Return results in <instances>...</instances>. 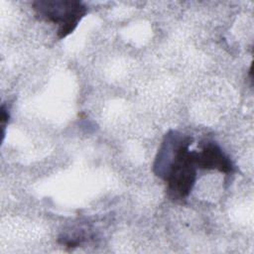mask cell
Instances as JSON below:
<instances>
[{
  "mask_svg": "<svg viewBox=\"0 0 254 254\" xmlns=\"http://www.w3.org/2000/svg\"><path fill=\"white\" fill-rule=\"evenodd\" d=\"M190 142V137L182 135L169 160L155 173L166 181L169 195L174 199L188 197L196 179L195 152L189 150Z\"/></svg>",
  "mask_w": 254,
  "mask_h": 254,
  "instance_id": "6da1fadb",
  "label": "cell"
},
{
  "mask_svg": "<svg viewBox=\"0 0 254 254\" xmlns=\"http://www.w3.org/2000/svg\"><path fill=\"white\" fill-rule=\"evenodd\" d=\"M36 15L59 26L58 37L63 39L72 33L86 14V7L76 0H40L33 3Z\"/></svg>",
  "mask_w": 254,
  "mask_h": 254,
  "instance_id": "7a4b0ae2",
  "label": "cell"
},
{
  "mask_svg": "<svg viewBox=\"0 0 254 254\" xmlns=\"http://www.w3.org/2000/svg\"><path fill=\"white\" fill-rule=\"evenodd\" d=\"M195 163L199 169L217 170L225 174L233 171L231 161L215 143H206L200 152H195Z\"/></svg>",
  "mask_w": 254,
  "mask_h": 254,
  "instance_id": "3957f363",
  "label": "cell"
},
{
  "mask_svg": "<svg viewBox=\"0 0 254 254\" xmlns=\"http://www.w3.org/2000/svg\"><path fill=\"white\" fill-rule=\"evenodd\" d=\"M1 123H2V127L4 128V125H5V123L7 122V120H8V118H9V114H8V112L5 110V107H4V105L1 107Z\"/></svg>",
  "mask_w": 254,
  "mask_h": 254,
  "instance_id": "277c9868",
  "label": "cell"
}]
</instances>
